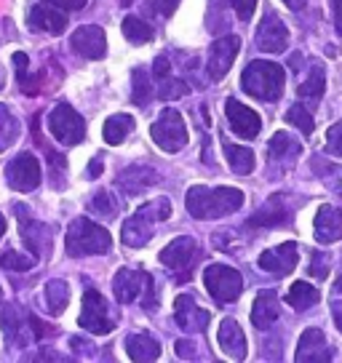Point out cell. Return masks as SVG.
I'll list each match as a JSON object with an SVG mask.
<instances>
[{"instance_id": "cell-1", "label": "cell", "mask_w": 342, "mask_h": 363, "mask_svg": "<svg viewBox=\"0 0 342 363\" xmlns=\"http://www.w3.org/2000/svg\"><path fill=\"white\" fill-rule=\"evenodd\" d=\"M187 214L195 219H222L236 214L243 206V193L236 187H190L187 190Z\"/></svg>"}, {"instance_id": "cell-2", "label": "cell", "mask_w": 342, "mask_h": 363, "mask_svg": "<svg viewBox=\"0 0 342 363\" xmlns=\"http://www.w3.org/2000/svg\"><path fill=\"white\" fill-rule=\"evenodd\" d=\"M241 86L249 96L260 99V102H278L286 86V72L275 62L257 59V62H251L249 67L243 69Z\"/></svg>"}, {"instance_id": "cell-3", "label": "cell", "mask_w": 342, "mask_h": 363, "mask_svg": "<svg viewBox=\"0 0 342 363\" xmlns=\"http://www.w3.org/2000/svg\"><path fill=\"white\" fill-rule=\"evenodd\" d=\"M169 216H171L169 198H155V201H150V203L142 206L137 214L126 222L121 238H123L126 246L139 249V246H145V243L155 235L158 225H160V222H166Z\"/></svg>"}, {"instance_id": "cell-4", "label": "cell", "mask_w": 342, "mask_h": 363, "mask_svg": "<svg viewBox=\"0 0 342 363\" xmlns=\"http://www.w3.org/2000/svg\"><path fill=\"white\" fill-rule=\"evenodd\" d=\"M113 249V238L102 225L92 219H75L65 235V251L70 257H99Z\"/></svg>"}, {"instance_id": "cell-5", "label": "cell", "mask_w": 342, "mask_h": 363, "mask_svg": "<svg viewBox=\"0 0 342 363\" xmlns=\"http://www.w3.org/2000/svg\"><path fill=\"white\" fill-rule=\"evenodd\" d=\"M198 259H201L198 240L187 238V235L171 240L169 246L160 251V264H163L171 275H177V281H190Z\"/></svg>"}, {"instance_id": "cell-6", "label": "cell", "mask_w": 342, "mask_h": 363, "mask_svg": "<svg viewBox=\"0 0 342 363\" xmlns=\"http://www.w3.org/2000/svg\"><path fill=\"white\" fill-rule=\"evenodd\" d=\"M204 284L209 296L217 302V305H228L236 302L243 291V278L238 270H233L228 264H209L204 272Z\"/></svg>"}, {"instance_id": "cell-7", "label": "cell", "mask_w": 342, "mask_h": 363, "mask_svg": "<svg viewBox=\"0 0 342 363\" xmlns=\"http://www.w3.org/2000/svg\"><path fill=\"white\" fill-rule=\"evenodd\" d=\"M113 291L121 305H131V302H137L139 296L145 294V310L155 307V299H150V294H153V275L145 270H128V267L121 270L113 281Z\"/></svg>"}, {"instance_id": "cell-8", "label": "cell", "mask_w": 342, "mask_h": 363, "mask_svg": "<svg viewBox=\"0 0 342 363\" xmlns=\"http://www.w3.org/2000/svg\"><path fill=\"white\" fill-rule=\"evenodd\" d=\"M150 136L163 152H180L187 145V125L182 121V113L163 110L158 121L150 125Z\"/></svg>"}, {"instance_id": "cell-9", "label": "cell", "mask_w": 342, "mask_h": 363, "mask_svg": "<svg viewBox=\"0 0 342 363\" xmlns=\"http://www.w3.org/2000/svg\"><path fill=\"white\" fill-rule=\"evenodd\" d=\"M80 326L92 334H110L115 329V313L110 302L104 299L94 286L83 294V313H80Z\"/></svg>"}, {"instance_id": "cell-10", "label": "cell", "mask_w": 342, "mask_h": 363, "mask_svg": "<svg viewBox=\"0 0 342 363\" xmlns=\"http://www.w3.org/2000/svg\"><path fill=\"white\" fill-rule=\"evenodd\" d=\"M48 128H51V134L57 136V142L62 145H80L83 139H86V121H83V115H78L70 104H57L51 115H48Z\"/></svg>"}, {"instance_id": "cell-11", "label": "cell", "mask_w": 342, "mask_h": 363, "mask_svg": "<svg viewBox=\"0 0 342 363\" xmlns=\"http://www.w3.org/2000/svg\"><path fill=\"white\" fill-rule=\"evenodd\" d=\"M16 216H19V233L27 249L33 251L38 259H48L51 257V243H54V227L43 225L38 219H30L27 208L16 206Z\"/></svg>"}, {"instance_id": "cell-12", "label": "cell", "mask_w": 342, "mask_h": 363, "mask_svg": "<svg viewBox=\"0 0 342 363\" xmlns=\"http://www.w3.org/2000/svg\"><path fill=\"white\" fill-rule=\"evenodd\" d=\"M6 182L16 193H33L40 184V160L33 152H22L6 166Z\"/></svg>"}, {"instance_id": "cell-13", "label": "cell", "mask_w": 342, "mask_h": 363, "mask_svg": "<svg viewBox=\"0 0 342 363\" xmlns=\"http://www.w3.org/2000/svg\"><path fill=\"white\" fill-rule=\"evenodd\" d=\"M241 51V38L236 35H225L214 40V45L209 48V78L211 80H222L230 72L233 62Z\"/></svg>"}, {"instance_id": "cell-14", "label": "cell", "mask_w": 342, "mask_h": 363, "mask_svg": "<svg viewBox=\"0 0 342 363\" xmlns=\"http://www.w3.org/2000/svg\"><path fill=\"white\" fill-rule=\"evenodd\" d=\"M174 320H177V326L182 331H190V334H198V331H204L209 326V310L195 302V296L190 294H180L174 299Z\"/></svg>"}, {"instance_id": "cell-15", "label": "cell", "mask_w": 342, "mask_h": 363, "mask_svg": "<svg viewBox=\"0 0 342 363\" xmlns=\"http://www.w3.org/2000/svg\"><path fill=\"white\" fill-rule=\"evenodd\" d=\"M257 48L265 51V54H281L286 51V45H289V30H286V24L275 16L273 11L265 13V19L260 22L257 27Z\"/></svg>"}, {"instance_id": "cell-16", "label": "cell", "mask_w": 342, "mask_h": 363, "mask_svg": "<svg viewBox=\"0 0 342 363\" xmlns=\"http://www.w3.org/2000/svg\"><path fill=\"white\" fill-rule=\"evenodd\" d=\"M299 363H329L334 358V350L326 345V337L321 329H305L297 345V355Z\"/></svg>"}, {"instance_id": "cell-17", "label": "cell", "mask_w": 342, "mask_h": 363, "mask_svg": "<svg viewBox=\"0 0 342 363\" xmlns=\"http://www.w3.org/2000/svg\"><path fill=\"white\" fill-rule=\"evenodd\" d=\"M225 115H228V123L236 134L243 136V139H257L260 128H263V121L251 107L241 104L238 99H228L225 102Z\"/></svg>"}, {"instance_id": "cell-18", "label": "cell", "mask_w": 342, "mask_h": 363, "mask_svg": "<svg viewBox=\"0 0 342 363\" xmlns=\"http://www.w3.org/2000/svg\"><path fill=\"white\" fill-rule=\"evenodd\" d=\"M297 243H281V246H275V249H267L260 254V270L270 272L275 278H284L289 272L297 267Z\"/></svg>"}, {"instance_id": "cell-19", "label": "cell", "mask_w": 342, "mask_h": 363, "mask_svg": "<svg viewBox=\"0 0 342 363\" xmlns=\"http://www.w3.org/2000/svg\"><path fill=\"white\" fill-rule=\"evenodd\" d=\"M70 43L86 59H102L107 54V38H104L102 27H96V24H83L80 30L72 33Z\"/></svg>"}, {"instance_id": "cell-20", "label": "cell", "mask_w": 342, "mask_h": 363, "mask_svg": "<svg viewBox=\"0 0 342 363\" xmlns=\"http://www.w3.org/2000/svg\"><path fill=\"white\" fill-rule=\"evenodd\" d=\"M27 27L33 33L59 35L67 30V13L57 11V9H46V6H30V11H27Z\"/></svg>"}, {"instance_id": "cell-21", "label": "cell", "mask_w": 342, "mask_h": 363, "mask_svg": "<svg viewBox=\"0 0 342 363\" xmlns=\"http://www.w3.org/2000/svg\"><path fill=\"white\" fill-rule=\"evenodd\" d=\"M217 342L222 352L233 358V361H243L246 358V334L243 329L238 326V320H233V318H225L222 323H219V331H217Z\"/></svg>"}, {"instance_id": "cell-22", "label": "cell", "mask_w": 342, "mask_h": 363, "mask_svg": "<svg viewBox=\"0 0 342 363\" xmlns=\"http://www.w3.org/2000/svg\"><path fill=\"white\" fill-rule=\"evenodd\" d=\"M292 219V211H289V206H286V198L284 195H273V198H267V203L263 208H257L254 216L249 219L251 227H281L286 225Z\"/></svg>"}, {"instance_id": "cell-23", "label": "cell", "mask_w": 342, "mask_h": 363, "mask_svg": "<svg viewBox=\"0 0 342 363\" xmlns=\"http://www.w3.org/2000/svg\"><path fill=\"white\" fill-rule=\"evenodd\" d=\"M316 240L319 243H334L342 238V211L334 206H321L316 214V225H313Z\"/></svg>"}, {"instance_id": "cell-24", "label": "cell", "mask_w": 342, "mask_h": 363, "mask_svg": "<svg viewBox=\"0 0 342 363\" xmlns=\"http://www.w3.org/2000/svg\"><path fill=\"white\" fill-rule=\"evenodd\" d=\"M281 315V307H278V294H275L273 289H267V291H260L257 299H254V307H251V323L257 326V329H270L275 320Z\"/></svg>"}, {"instance_id": "cell-25", "label": "cell", "mask_w": 342, "mask_h": 363, "mask_svg": "<svg viewBox=\"0 0 342 363\" xmlns=\"http://www.w3.org/2000/svg\"><path fill=\"white\" fill-rule=\"evenodd\" d=\"M126 352H128V358H131V361L150 363V361H158L160 345L153 334L139 331V334H131V337L126 340Z\"/></svg>"}, {"instance_id": "cell-26", "label": "cell", "mask_w": 342, "mask_h": 363, "mask_svg": "<svg viewBox=\"0 0 342 363\" xmlns=\"http://www.w3.org/2000/svg\"><path fill=\"white\" fill-rule=\"evenodd\" d=\"M155 182H158L155 169H150V166H131V169L118 177V187L126 195H139L142 190H148L150 184H155Z\"/></svg>"}, {"instance_id": "cell-27", "label": "cell", "mask_w": 342, "mask_h": 363, "mask_svg": "<svg viewBox=\"0 0 342 363\" xmlns=\"http://www.w3.org/2000/svg\"><path fill=\"white\" fill-rule=\"evenodd\" d=\"M0 326H3L9 345H27L30 342V337L24 334V315L13 305H6L0 310Z\"/></svg>"}, {"instance_id": "cell-28", "label": "cell", "mask_w": 342, "mask_h": 363, "mask_svg": "<svg viewBox=\"0 0 342 363\" xmlns=\"http://www.w3.org/2000/svg\"><path fill=\"white\" fill-rule=\"evenodd\" d=\"M13 67H16V78H19V86H22V94L27 96H38L40 94V86H43V69H38V72H30V57L22 54V51H16L13 54Z\"/></svg>"}, {"instance_id": "cell-29", "label": "cell", "mask_w": 342, "mask_h": 363, "mask_svg": "<svg viewBox=\"0 0 342 363\" xmlns=\"http://www.w3.org/2000/svg\"><path fill=\"white\" fill-rule=\"evenodd\" d=\"M324 89H326V75H324V67H321L319 62H313L310 65V75L302 83H299V99H310V102H319L321 96H324Z\"/></svg>"}, {"instance_id": "cell-30", "label": "cell", "mask_w": 342, "mask_h": 363, "mask_svg": "<svg viewBox=\"0 0 342 363\" xmlns=\"http://www.w3.org/2000/svg\"><path fill=\"white\" fill-rule=\"evenodd\" d=\"M131 131H134V118H131V115L118 113V115H113V118H107L102 134H104V142L115 147V145H121Z\"/></svg>"}, {"instance_id": "cell-31", "label": "cell", "mask_w": 342, "mask_h": 363, "mask_svg": "<svg viewBox=\"0 0 342 363\" xmlns=\"http://www.w3.org/2000/svg\"><path fill=\"white\" fill-rule=\"evenodd\" d=\"M286 299H289V305L294 307L297 313H302V310H308V307L316 305V302L321 299V294H319V289H316V286L305 284V281H297V284H292Z\"/></svg>"}, {"instance_id": "cell-32", "label": "cell", "mask_w": 342, "mask_h": 363, "mask_svg": "<svg viewBox=\"0 0 342 363\" xmlns=\"http://www.w3.org/2000/svg\"><path fill=\"white\" fill-rule=\"evenodd\" d=\"M19 128L22 125L16 121V115L11 113V107L0 104V152H6L19 139Z\"/></svg>"}, {"instance_id": "cell-33", "label": "cell", "mask_w": 342, "mask_h": 363, "mask_svg": "<svg viewBox=\"0 0 342 363\" xmlns=\"http://www.w3.org/2000/svg\"><path fill=\"white\" fill-rule=\"evenodd\" d=\"M267 152H270L275 160L297 158V155L302 152V145L297 142L294 136H289V134H284V131H278V134L270 139V145H267Z\"/></svg>"}, {"instance_id": "cell-34", "label": "cell", "mask_w": 342, "mask_h": 363, "mask_svg": "<svg viewBox=\"0 0 342 363\" xmlns=\"http://www.w3.org/2000/svg\"><path fill=\"white\" fill-rule=\"evenodd\" d=\"M70 302V286L65 281H48L46 284V305L54 315H62Z\"/></svg>"}, {"instance_id": "cell-35", "label": "cell", "mask_w": 342, "mask_h": 363, "mask_svg": "<svg viewBox=\"0 0 342 363\" xmlns=\"http://www.w3.org/2000/svg\"><path fill=\"white\" fill-rule=\"evenodd\" d=\"M225 155H228V163L230 169L241 174V177H246L254 171V152L246 147H238V145H225Z\"/></svg>"}, {"instance_id": "cell-36", "label": "cell", "mask_w": 342, "mask_h": 363, "mask_svg": "<svg viewBox=\"0 0 342 363\" xmlns=\"http://www.w3.org/2000/svg\"><path fill=\"white\" fill-rule=\"evenodd\" d=\"M123 35L128 43L134 45H145L153 40V30H150L148 22H142L139 16H126L123 19Z\"/></svg>"}, {"instance_id": "cell-37", "label": "cell", "mask_w": 342, "mask_h": 363, "mask_svg": "<svg viewBox=\"0 0 342 363\" xmlns=\"http://www.w3.org/2000/svg\"><path fill=\"white\" fill-rule=\"evenodd\" d=\"M131 99L134 104L145 107L153 99V86H150V75L142 67H137L131 72Z\"/></svg>"}, {"instance_id": "cell-38", "label": "cell", "mask_w": 342, "mask_h": 363, "mask_svg": "<svg viewBox=\"0 0 342 363\" xmlns=\"http://www.w3.org/2000/svg\"><path fill=\"white\" fill-rule=\"evenodd\" d=\"M286 123L297 125L302 134H313V115H310V110L305 107V104H292L289 110H286Z\"/></svg>"}, {"instance_id": "cell-39", "label": "cell", "mask_w": 342, "mask_h": 363, "mask_svg": "<svg viewBox=\"0 0 342 363\" xmlns=\"http://www.w3.org/2000/svg\"><path fill=\"white\" fill-rule=\"evenodd\" d=\"M89 206H92L94 214L107 216V219L118 214V201H115V198L110 193H107V190H99V193H96L92 198V203H89Z\"/></svg>"}, {"instance_id": "cell-40", "label": "cell", "mask_w": 342, "mask_h": 363, "mask_svg": "<svg viewBox=\"0 0 342 363\" xmlns=\"http://www.w3.org/2000/svg\"><path fill=\"white\" fill-rule=\"evenodd\" d=\"M0 267H6V270L27 272L30 267H33V259H30V257H22L19 251H6V254L0 257Z\"/></svg>"}, {"instance_id": "cell-41", "label": "cell", "mask_w": 342, "mask_h": 363, "mask_svg": "<svg viewBox=\"0 0 342 363\" xmlns=\"http://www.w3.org/2000/svg\"><path fill=\"white\" fill-rule=\"evenodd\" d=\"M184 94H187V83H182V80H177V78H171V80L163 78L160 91H158L160 99H180Z\"/></svg>"}, {"instance_id": "cell-42", "label": "cell", "mask_w": 342, "mask_h": 363, "mask_svg": "<svg viewBox=\"0 0 342 363\" xmlns=\"http://www.w3.org/2000/svg\"><path fill=\"white\" fill-rule=\"evenodd\" d=\"M329 257H326V254H321V251H313V254H310V275H313V278H319V281H324V278H326V275H329Z\"/></svg>"}, {"instance_id": "cell-43", "label": "cell", "mask_w": 342, "mask_h": 363, "mask_svg": "<svg viewBox=\"0 0 342 363\" xmlns=\"http://www.w3.org/2000/svg\"><path fill=\"white\" fill-rule=\"evenodd\" d=\"M326 150H329L334 158H342V121L334 123L326 131Z\"/></svg>"}, {"instance_id": "cell-44", "label": "cell", "mask_w": 342, "mask_h": 363, "mask_svg": "<svg viewBox=\"0 0 342 363\" xmlns=\"http://www.w3.org/2000/svg\"><path fill=\"white\" fill-rule=\"evenodd\" d=\"M230 6L236 9V13H238V19H243V22H249L251 13H254V9H257V0H230Z\"/></svg>"}, {"instance_id": "cell-45", "label": "cell", "mask_w": 342, "mask_h": 363, "mask_svg": "<svg viewBox=\"0 0 342 363\" xmlns=\"http://www.w3.org/2000/svg\"><path fill=\"white\" fill-rule=\"evenodd\" d=\"M177 6H180V0H153V9L160 16H171V13L177 11Z\"/></svg>"}, {"instance_id": "cell-46", "label": "cell", "mask_w": 342, "mask_h": 363, "mask_svg": "<svg viewBox=\"0 0 342 363\" xmlns=\"http://www.w3.org/2000/svg\"><path fill=\"white\" fill-rule=\"evenodd\" d=\"M48 3L57 9H65V11H80V9H86L89 0H48Z\"/></svg>"}, {"instance_id": "cell-47", "label": "cell", "mask_w": 342, "mask_h": 363, "mask_svg": "<svg viewBox=\"0 0 342 363\" xmlns=\"http://www.w3.org/2000/svg\"><path fill=\"white\" fill-rule=\"evenodd\" d=\"M174 347H177V355H180V358H184V361H187V358H195V345H193V342L180 340Z\"/></svg>"}, {"instance_id": "cell-48", "label": "cell", "mask_w": 342, "mask_h": 363, "mask_svg": "<svg viewBox=\"0 0 342 363\" xmlns=\"http://www.w3.org/2000/svg\"><path fill=\"white\" fill-rule=\"evenodd\" d=\"M153 72H155V78H169V72H171V67H169V59L166 57H158L155 59V65H153Z\"/></svg>"}, {"instance_id": "cell-49", "label": "cell", "mask_w": 342, "mask_h": 363, "mask_svg": "<svg viewBox=\"0 0 342 363\" xmlns=\"http://www.w3.org/2000/svg\"><path fill=\"white\" fill-rule=\"evenodd\" d=\"M331 16H334V27L342 35V0H331Z\"/></svg>"}, {"instance_id": "cell-50", "label": "cell", "mask_w": 342, "mask_h": 363, "mask_svg": "<svg viewBox=\"0 0 342 363\" xmlns=\"http://www.w3.org/2000/svg\"><path fill=\"white\" fill-rule=\"evenodd\" d=\"M331 315H334L337 329L342 331V296H334V302H331Z\"/></svg>"}, {"instance_id": "cell-51", "label": "cell", "mask_w": 342, "mask_h": 363, "mask_svg": "<svg viewBox=\"0 0 342 363\" xmlns=\"http://www.w3.org/2000/svg\"><path fill=\"white\" fill-rule=\"evenodd\" d=\"M99 171H102V158H94L92 169H89V174H92V177H99Z\"/></svg>"}, {"instance_id": "cell-52", "label": "cell", "mask_w": 342, "mask_h": 363, "mask_svg": "<svg viewBox=\"0 0 342 363\" xmlns=\"http://www.w3.org/2000/svg\"><path fill=\"white\" fill-rule=\"evenodd\" d=\"M286 6L292 9V11H299V9H305V0H284Z\"/></svg>"}, {"instance_id": "cell-53", "label": "cell", "mask_w": 342, "mask_h": 363, "mask_svg": "<svg viewBox=\"0 0 342 363\" xmlns=\"http://www.w3.org/2000/svg\"><path fill=\"white\" fill-rule=\"evenodd\" d=\"M334 296H342V275L337 278V284H334Z\"/></svg>"}, {"instance_id": "cell-54", "label": "cell", "mask_w": 342, "mask_h": 363, "mask_svg": "<svg viewBox=\"0 0 342 363\" xmlns=\"http://www.w3.org/2000/svg\"><path fill=\"white\" fill-rule=\"evenodd\" d=\"M6 235V219H3V214H0V238Z\"/></svg>"}, {"instance_id": "cell-55", "label": "cell", "mask_w": 342, "mask_h": 363, "mask_svg": "<svg viewBox=\"0 0 342 363\" xmlns=\"http://www.w3.org/2000/svg\"><path fill=\"white\" fill-rule=\"evenodd\" d=\"M3 83H6V80H3V69H0V89H3Z\"/></svg>"}]
</instances>
